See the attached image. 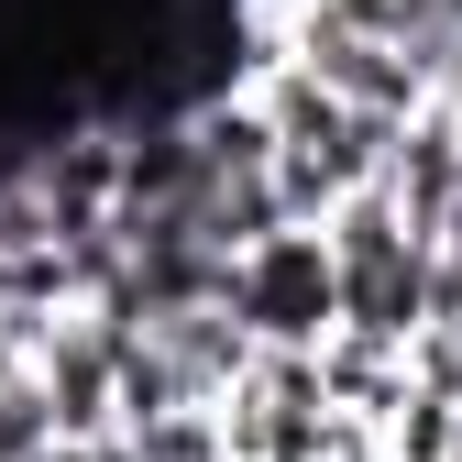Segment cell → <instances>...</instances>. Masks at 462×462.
I'll use <instances>...</instances> for the list:
<instances>
[{
    "label": "cell",
    "mask_w": 462,
    "mask_h": 462,
    "mask_svg": "<svg viewBox=\"0 0 462 462\" xmlns=\"http://www.w3.org/2000/svg\"><path fill=\"white\" fill-rule=\"evenodd\" d=\"M220 309L254 330V353H319V341L341 330V286H330L319 231H264L254 254H231Z\"/></svg>",
    "instance_id": "obj_1"
},
{
    "label": "cell",
    "mask_w": 462,
    "mask_h": 462,
    "mask_svg": "<svg viewBox=\"0 0 462 462\" xmlns=\"http://www.w3.org/2000/svg\"><path fill=\"white\" fill-rule=\"evenodd\" d=\"M110 374H122V330L99 309H67V319L33 330V385H44V419H55V462H88V451L122 440Z\"/></svg>",
    "instance_id": "obj_2"
},
{
    "label": "cell",
    "mask_w": 462,
    "mask_h": 462,
    "mask_svg": "<svg viewBox=\"0 0 462 462\" xmlns=\"http://www.w3.org/2000/svg\"><path fill=\"white\" fill-rule=\"evenodd\" d=\"M23 177H33V199H44V220H55V243H88V231H110V209H122V133L78 122V133L33 143Z\"/></svg>",
    "instance_id": "obj_3"
},
{
    "label": "cell",
    "mask_w": 462,
    "mask_h": 462,
    "mask_svg": "<svg viewBox=\"0 0 462 462\" xmlns=\"http://www.w3.org/2000/svg\"><path fill=\"white\" fill-rule=\"evenodd\" d=\"M143 341H154V364L177 374L188 408H220V396L254 374V330L231 319L220 298H209V309H177V319H143Z\"/></svg>",
    "instance_id": "obj_4"
},
{
    "label": "cell",
    "mask_w": 462,
    "mask_h": 462,
    "mask_svg": "<svg viewBox=\"0 0 462 462\" xmlns=\"http://www.w3.org/2000/svg\"><path fill=\"white\" fill-rule=\"evenodd\" d=\"M374 188L396 199V220L419 231H440V209L462 199V133H451V110H419V122H396V143H385V165H374Z\"/></svg>",
    "instance_id": "obj_5"
},
{
    "label": "cell",
    "mask_w": 462,
    "mask_h": 462,
    "mask_svg": "<svg viewBox=\"0 0 462 462\" xmlns=\"http://www.w3.org/2000/svg\"><path fill=\"white\" fill-rule=\"evenodd\" d=\"M374 440H385L396 462H462V408H440V396L408 385V396H396V419H385Z\"/></svg>",
    "instance_id": "obj_6"
},
{
    "label": "cell",
    "mask_w": 462,
    "mask_h": 462,
    "mask_svg": "<svg viewBox=\"0 0 462 462\" xmlns=\"http://www.w3.org/2000/svg\"><path fill=\"white\" fill-rule=\"evenodd\" d=\"M408 385L440 396V408H462V319H430V330L408 341Z\"/></svg>",
    "instance_id": "obj_7"
},
{
    "label": "cell",
    "mask_w": 462,
    "mask_h": 462,
    "mask_svg": "<svg viewBox=\"0 0 462 462\" xmlns=\"http://www.w3.org/2000/svg\"><path fill=\"white\" fill-rule=\"evenodd\" d=\"M286 12H298V0H286ZM309 12H330V23H353V33H408V0H309Z\"/></svg>",
    "instance_id": "obj_8"
},
{
    "label": "cell",
    "mask_w": 462,
    "mask_h": 462,
    "mask_svg": "<svg viewBox=\"0 0 462 462\" xmlns=\"http://www.w3.org/2000/svg\"><path fill=\"white\" fill-rule=\"evenodd\" d=\"M430 319H462V254H430Z\"/></svg>",
    "instance_id": "obj_9"
},
{
    "label": "cell",
    "mask_w": 462,
    "mask_h": 462,
    "mask_svg": "<svg viewBox=\"0 0 462 462\" xmlns=\"http://www.w3.org/2000/svg\"><path fill=\"white\" fill-rule=\"evenodd\" d=\"M330 462H396V451H385L374 430H341V440H330Z\"/></svg>",
    "instance_id": "obj_10"
},
{
    "label": "cell",
    "mask_w": 462,
    "mask_h": 462,
    "mask_svg": "<svg viewBox=\"0 0 462 462\" xmlns=\"http://www.w3.org/2000/svg\"><path fill=\"white\" fill-rule=\"evenodd\" d=\"M254 12H286V0H254Z\"/></svg>",
    "instance_id": "obj_11"
}]
</instances>
